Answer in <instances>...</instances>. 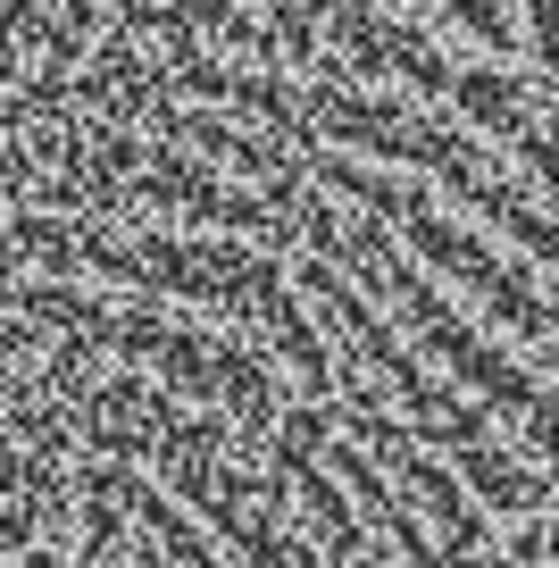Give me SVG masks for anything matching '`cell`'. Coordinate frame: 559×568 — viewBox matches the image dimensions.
Masks as SVG:
<instances>
[{
    "label": "cell",
    "instance_id": "6da1fadb",
    "mask_svg": "<svg viewBox=\"0 0 559 568\" xmlns=\"http://www.w3.org/2000/svg\"><path fill=\"white\" fill-rule=\"evenodd\" d=\"M426 9H443L451 26H468L476 42H492V51H509V18L492 9V0H426Z\"/></svg>",
    "mask_w": 559,
    "mask_h": 568
}]
</instances>
